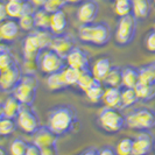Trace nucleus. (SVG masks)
<instances>
[{
    "label": "nucleus",
    "mask_w": 155,
    "mask_h": 155,
    "mask_svg": "<svg viewBox=\"0 0 155 155\" xmlns=\"http://www.w3.org/2000/svg\"><path fill=\"white\" fill-rule=\"evenodd\" d=\"M96 79H97V78H94V76L92 75V71H91V70H89V69L81 70L77 86L82 90V91L85 92Z\"/></svg>",
    "instance_id": "2f4dec72"
},
{
    "label": "nucleus",
    "mask_w": 155,
    "mask_h": 155,
    "mask_svg": "<svg viewBox=\"0 0 155 155\" xmlns=\"http://www.w3.org/2000/svg\"><path fill=\"white\" fill-rule=\"evenodd\" d=\"M16 124L22 132L31 135L41 126L38 113L31 107V105L27 104H22V107L16 117Z\"/></svg>",
    "instance_id": "6e6552de"
},
{
    "label": "nucleus",
    "mask_w": 155,
    "mask_h": 155,
    "mask_svg": "<svg viewBox=\"0 0 155 155\" xmlns=\"http://www.w3.org/2000/svg\"><path fill=\"white\" fill-rule=\"evenodd\" d=\"M116 148L111 147L109 145H105L99 149V155H116Z\"/></svg>",
    "instance_id": "37998d69"
},
{
    "label": "nucleus",
    "mask_w": 155,
    "mask_h": 155,
    "mask_svg": "<svg viewBox=\"0 0 155 155\" xmlns=\"http://www.w3.org/2000/svg\"><path fill=\"white\" fill-rule=\"evenodd\" d=\"M99 13V2L97 0H84L77 9V19L81 23L94 22Z\"/></svg>",
    "instance_id": "9b49d317"
},
{
    "label": "nucleus",
    "mask_w": 155,
    "mask_h": 155,
    "mask_svg": "<svg viewBox=\"0 0 155 155\" xmlns=\"http://www.w3.org/2000/svg\"><path fill=\"white\" fill-rule=\"evenodd\" d=\"M154 2H155V0H154Z\"/></svg>",
    "instance_id": "4d7b16f0"
},
{
    "label": "nucleus",
    "mask_w": 155,
    "mask_h": 155,
    "mask_svg": "<svg viewBox=\"0 0 155 155\" xmlns=\"http://www.w3.org/2000/svg\"><path fill=\"white\" fill-rule=\"evenodd\" d=\"M139 82L155 85V62L139 68Z\"/></svg>",
    "instance_id": "b1692460"
},
{
    "label": "nucleus",
    "mask_w": 155,
    "mask_h": 155,
    "mask_svg": "<svg viewBox=\"0 0 155 155\" xmlns=\"http://www.w3.org/2000/svg\"><path fill=\"white\" fill-rule=\"evenodd\" d=\"M2 42V38H1V34H0V43Z\"/></svg>",
    "instance_id": "603ef678"
},
{
    "label": "nucleus",
    "mask_w": 155,
    "mask_h": 155,
    "mask_svg": "<svg viewBox=\"0 0 155 155\" xmlns=\"http://www.w3.org/2000/svg\"><path fill=\"white\" fill-rule=\"evenodd\" d=\"M7 1H23V0H7Z\"/></svg>",
    "instance_id": "3c124183"
},
{
    "label": "nucleus",
    "mask_w": 155,
    "mask_h": 155,
    "mask_svg": "<svg viewBox=\"0 0 155 155\" xmlns=\"http://www.w3.org/2000/svg\"><path fill=\"white\" fill-rule=\"evenodd\" d=\"M114 13L117 15L124 16L132 13V0H114Z\"/></svg>",
    "instance_id": "72a5a7b5"
},
{
    "label": "nucleus",
    "mask_w": 155,
    "mask_h": 155,
    "mask_svg": "<svg viewBox=\"0 0 155 155\" xmlns=\"http://www.w3.org/2000/svg\"><path fill=\"white\" fill-rule=\"evenodd\" d=\"M18 23L20 29L23 31H34L35 27V19H34V13L31 14H25V15L20 16L18 19Z\"/></svg>",
    "instance_id": "e433bc0d"
},
{
    "label": "nucleus",
    "mask_w": 155,
    "mask_h": 155,
    "mask_svg": "<svg viewBox=\"0 0 155 155\" xmlns=\"http://www.w3.org/2000/svg\"><path fill=\"white\" fill-rule=\"evenodd\" d=\"M154 148V140L149 133H141L133 139V155L148 154Z\"/></svg>",
    "instance_id": "2eb2a0df"
},
{
    "label": "nucleus",
    "mask_w": 155,
    "mask_h": 155,
    "mask_svg": "<svg viewBox=\"0 0 155 155\" xmlns=\"http://www.w3.org/2000/svg\"><path fill=\"white\" fill-rule=\"evenodd\" d=\"M42 48L40 46L38 38L33 31L28 34L22 40V57L23 60H39L42 53Z\"/></svg>",
    "instance_id": "4468645a"
},
{
    "label": "nucleus",
    "mask_w": 155,
    "mask_h": 155,
    "mask_svg": "<svg viewBox=\"0 0 155 155\" xmlns=\"http://www.w3.org/2000/svg\"><path fill=\"white\" fill-rule=\"evenodd\" d=\"M82 0H68V2L70 4H77V2H81Z\"/></svg>",
    "instance_id": "8fccbe9b"
},
{
    "label": "nucleus",
    "mask_w": 155,
    "mask_h": 155,
    "mask_svg": "<svg viewBox=\"0 0 155 155\" xmlns=\"http://www.w3.org/2000/svg\"><path fill=\"white\" fill-rule=\"evenodd\" d=\"M22 70L21 65L15 63L14 65L9 67L7 69L1 70L0 74V90L11 92L14 90V87L18 85L20 79L22 77Z\"/></svg>",
    "instance_id": "1a4fd4ad"
},
{
    "label": "nucleus",
    "mask_w": 155,
    "mask_h": 155,
    "mask_svg": "<svg viewBox=\"0 0 155 155\" xmlns=\"http://www.w3.org/2000/svg\"><path fill=\"white\" fill-rule=\"evenodd\" d=\"M34 19H35V27L39 29H50V20L51 13H49L43 7L34 11Z\"/></svg>",
    "instance_id": "393cba45"
},
{
    "label": "nucleus",
    "mask_w": 155,
    "mask_h": 155,
    "mask_svg": "<svg viewBox=\"0 0 155 155\" xmlns=\"http://www.w3.org/2000/svg\"><path fill=\"white\" fill-rule=\"evenodd\" d=\"M103 82L105 83L106 86L119 87L121 85V68H119L117 65H112L109 74L106 75V77Z\"/></svg>",
    "instance_id": "c756f323"
},
{
    "label": "nucleus",
    "mask_w": 155,
    "mask_h": 155,
    "mask_svg": "<svg viewBox=\"0 0 155 155\" xmlns=\"http://www.w3.org/2000/svg\"><path fill=\"white\" fill-rule=\"evenodd\" d=\"M79 74H81V70L67 65L62 70L63 79H64V83L67 84V86H77Z\"/></svg>",
    "instance_id": "7c9ffc66"
},
{
    "label": "nucleus",
    "mask_w": 155,
    "mask_h": 155,
    "mask_svg": "<svg viewBox=\"0 0 155 155\" xmlns=\"http://www.w3.org/2000/svg\"><path fill=\"white\" fill-rule=\"evenodd\" d=\"M75 38L70 34H54V38L50 45V49H53L56 51L60 56H62L63 58L67 57V55L70 53V50L76 46L75 45Z\"/></svg>",
    "instance_id": "f8f14e48"
},
{
    "label": "nucleus",
    "mask_w": 155,
    "mask_h": 155,
    "mask_svg": "<svg viewBox=\"0 0 155 155\" xmlns=\"http://www.w3.org/2000/svg\"><path fill=\"white\" fill-rule=\"evenodd\" d=\"M139 101V97L134 87H124L121 90V109L131 107Z\"/></svg>",
    "instance_id": "c85d7f7f"
},
{
    "label": "nucleus",
    "mask_w": 155,
    "mask_h": 155,
    "mask_svg": "<svg viewBox=\"0 0 155 155\" xmlns=\"http://www.w3.org/2000/svg\"><path fill=\"white\" fill-rule=\"evenodd\" d=\"M5 117V112H4V106H2V104H0V119L1 118H4Z\"/></svg>",
    "instance_id": "de8ad7c7"
},
{
    "label": "nucleus",
    "mask_w": 155,
    "mask_h": 155,
    "mask_svg": "<svg viewBox=\"0 0 155 155\" xmlns=\"http://www.w3.org/2000/svg\"><path fill=\"white\" fill-rule=\"evenodd\" d=\"M150 12V0H132V14L137 20H145Z\"/></svg>",
    "instance_id": "4be33fe9"
},
{
    "label": "nucleus",
    "mask_w": 155,
    "mask_h": 155,
    "mask_svg": "<svg viewBox=\"0 0 155 155\" xmlns=\"http://www.w3.org/2000/svg\"><path fill=\"white\" fill-rule=\"evenodd\" d=\"M29 1H31L34 6H36V7H42L46 4L47 0H29Z\"/></svg>",
    "instance_id": "49530a36"
},
{
    "label": "nucleus",
    "mask_w": 155,
    "mask_h": 155,
    "mask_svg": "<svg viewBox=\"0 0 155 155\" xmlns=\"http://www.w3.org/2000/svg\"><path fill=\"white\" fill-rule=\"evenodd\" d=\"M58 135L51 131L48 125L47 126H40L39 128L33 133V141L36 146H39L41 149L48 147H56L57 146Z\"/></svg>",
    "instance_id": "9d476101"
},
{
    "label": "nucleus",
    "mask_w": 155,
    "mask_h": 155,
    "mask_svg": "<svg viewBox=\"0 0 155 155\" xmlns=\"http://www.w3.org/2000/svg\"><path fill=\"white\" fill-rule=\"evenodd\" d=\"M0 74H1V70H0Z\"/></svg>",
    "instance_id": "6e6d98bb"
},
{
    "label": "nucleus",
    "mask_w": 155,
    "mask_h": 155,
    "mask_svg": "<svg viewBox=\"0 0 155 155\" xmlns=\"http://www.w3.org/2000/svg\"><path fill=\"white\" fill-rule=\"evenodd\" d=\"M6 154H7V150H6L4 147L0 146V155H6Z\"/></svg>",
    "instance_id": "09e8293b"
},
{
    "label": "nucleus",
    "mask_w": 155,
    "mask_h": 155,
    "mask_svg": "<svg viewBox=\"0 0 155 155\" xmlns=\"http://www.w3.org/2000/svg\"><path fill=\"white\" fill-rule=\"evenodd\" d=\"M139 83V68L125 65L121 68V85L124 87H135Z\"/></svg>",
    "instance_id": "6ab92c4d"
},
{
    "label": "nucleus",
    "mask_w": 155,
    "mask_h": 155,
    "mask_svg": "<svg viewBox=\"0 0 155 155\" xmlns=\"http://www.w3.org/2000/svg\"><path fill=\"white\" fill-rule=\"evenodd\" d=\"M77 123V111L69 104L54 106L48 113V127L58 137L71 132Z\"/></svg>",
    "instance_id": "f257e3e1"
},
{
    "label": "nucleus",
    "mask_w": 155,
    "mask_h": 155,
    "mask_svg": "<svg viewBox=\"0 0 155 155\" xmlns=\"http://www.w3.org/2000/svg\"><path fill=\"white\" fill-rule=\"evenodd\" d=\"M2 106H4L5 117L12 118V119H16V117L19 114L20 110L22 107V103L12 93L11 96H8L7 98H6V101H4Z\"/></svg>",
    "instance_id": "412c9836"
},
{
    "label": "nucleus",
    "mask_w": 155,
    "mask_h": 155,
    "mask_svg": "<svg viewBox=\"0 0 155 155\" xmlns=\"http://www.w3.org/2000/svg\"><path fill=\"white\" fill-rule=\"evenodd\" d=\"M18 124L15 123V119L4 117L0 119V135L2 137H8L12 135L15 132Z\"/></svg>",
    "instance_id": "473e14b6"
},
{
    "label": "nucleus",
    "mask_w": 155,
    "mask_h": 155,
    "mask_svg": "<svg viewBox=\"0 0 155 155\" xmlns=\"http://www.w3.org/2000/svg\"><path fill=\"white\" fill-rule=\"evenodd\" d=\"M154 31H155V25H154Z\"/></svg>",
    "instance_id": "5fc2aeb1"
},
{
    "label": "nucleus",
    "mask_w": 155,
    "mask_h": 155,
    "mask_svg": "<svg viewBox=\"0 0 155 155\" xmlns=\"http://www.w3.org/2000/svg\"><path fill=\"white\" fill-rule=\"evenodd\" d=\"M82 154H86V155H99V149L96 147H87L86 149H84L82 152Z\"/></svg>",
    "instance_id": "a18cd8bd"
},
{
    "label": "nucleus",
    "mask_w": 155,
    "mask_h": 155,
    "mask_svg": "<svg viewBox=\"0 0 155 155\" xmlns=\"http://www.w3.org/2000/svg\"><path fill=\"white\" fill-rule=\"evenodd\" d=\"M105 89L101 86V82L96 79L92 84L90 85V87L85 91V94L87 97V99L91 101L92 104H98L103 101V94H104Z\"/></svg>",
    "instance_id": "5701e85b"
},
{
    "label": "nucleus",
    "mask_w": 155,
    "mask_h": 155,
    "mask_svg": "<svg viewBox=\"0 0 155 155\" xmlns=\"http://www.w3.org/2000/svg\"><path fill=\"white\" fill-rule=\"evenodd\" d=\"M16 62L15 56L6 45L0 43V70H5L14 65Z\"/></svg>",
    "instance_id": "a878e982"
},
{
    "label": "nucleus",
    "mask_w": 155,
    "mask_h": 155,
    "mask_svg": "<svg viewBox=\"0 0 155 155\" xmlns=\"http://www.w3.org/2000/svg\"><path fill=\"white\" fill-rule=\"evenodd\" d=\"M98 124L104 131L109 133L120 132L125 126V117L120 113L119 109L105 106L98 114Z\"/></svg>",
    "instance_id": "39448f33"
},
{
    "label": "nucleus",
    "mask_w": 155,
    "mask_h": 155,
    "mask_svg": "<svg viewBox=\"0 0 155 155\" xmlns=\"http://www.w3.org/2000/svg\"><path fill=\"white\" fill-rule=\"evenodd\" d=\"M28 143L29 142L25 141L21 138H15L12 140V142L9 145V152L13 155H26Z\"/></svg>",
    "instance_id": "c9c22d12"
},
{
    "label": "nucleus",
    "mask_w": 155,
    "mask_h": 155,
    "mask_svg": "<svg viewBox=\"0 0 155 155\" xmlns=\"http://www.w3.org/2000/svg\"><path fill=\"white\" fill-rule=\"evenodd\" d=\"M116 152L119 155H130L133 152V139L131 138H123L118 141L116 146Z\"/></svg>",
    "instance_id": "4c0bfd02"
},
{
    "label": "nucleus",
    "mask_w": 155,
    "mask_h": 155,
    "mask_svg": "<svg viewBox=\"0 0 155 155\" xmlns=\"http://www.w3.org/2000/svg\"><path fill=\"white\" fill-rule=\"evenodd\" d=\"M111 58H110L109 56H101L99 58H97L92 64V75L94 76V78H97L98 81H101L103 82L105 77H106V75L109 74L110 69H111V67H112V64H111Z\"/></svg>",
    "instance_id": "dca6fc26"
},
{
    "label": "nucleus",
    "mask_w": 155,
    "mask_h": 155,
    "mask_svg": "<svg viewBox=\"0 0 155 155\" xmlns=\"http://www.w3.org/2000/svg\"><path fill=\"white\" fill-rule=\"evenodd\" d=\"M7 18H8V14H7V9H6V4H2L0 1V23L2 22V21H5Z\"/></svg>",
    "instance_id": "c03bdc74"
},
{
    "label": "nucleus",
    "mask_w": 155,
    "mask_h": 155,
    "mask_svg": "<svg viewBox=\"0 0 155 155\" xmlns=\"http://www.w3.org/2000/svg\"><path fill=\"white\" fill-rule=\"evenodd\" d=\"M39 81L35 75H22L20 82L12 91L22 104L33 105L38 96Z\"/></svg>",
    "instance_id": "20e7f679"
},
{
    "label": "nucleus",
    "mask_w": 155,
    "mask_h": 155,
    "mask_svg": "<svg viewBox=\"0 0 155 155\" xmlns=\"http://www.w3.org/2000/svg\"><path fill=\"white\" fill-rule=\"evenodd\" d=\"M67 27H68V18L62 9L51 13L50 31H53V34H62L67 29Z\"/></svg>",
    "instance_id": "aec40b11"
},
{
    "label": "nucleus",
    "mask_w": 155,
    "mask_h": 155,
    "mask_svg": "<svg viewBox=\"0 0 155 155\" xmlns=\"http://www.w3.org/2000/svg\"><path fill=\"white\" fill-rule=\"evenodd\" d=\"M68 4V0H47L46 4L42 6L49 13H54L57 11H61Z\"/></svg>",
    "instance_id": "ea45409f"
},
{
    "label": "nucleus",
    "mask_w": 155,
    "mask_h": 155,
    "mask_svg": "<svg viewBox=\"0 0 155 155\" xmlns=\"http://www.w3.org/2000/svg\"><path fill=\"white\" fill-rule=\"evenodd\" d=\"M19 31H20L19 23L14 20L6 19L5 21L0 23V34H1L2 41H6V42L14 41L18 38Z\"/></svg>",
    "instance_id": "f3484780"
},
{
    "label": "nucleus",
    "mask_w": 155,
    "mask_h": 155,
    "mask_svg": "<svg viewBox=\"0 0 155 155\" xmlns=\"http://www.w3.org/2000/svg\"><path fill=\"white\" fill-rule=\"evenodd\" d=\"M125 123L127 127L135 131H149L155 127V111L148 107L133 110L125 116Z\"/></svg>",
    "instance_id": "7ed1b4c3"
},
{
    "label": "nucleus",
    "mask_w": 155,
    "mask_h": 155,
    "mask_svg": "<svg viewBox=\"0 0 155 155\" xmlns=\"http://www.w3.org/2000/svg\"><path fill=\"white\" fill-rule=\"evenodd\" d=\"M47 85L51 91H63L68 86L64 83V79L62 76V71L49 74L47 78Z\"/></svg>",
    "instance_id": "cd10ccee"
},
{
    "label": "nucleus",
    "mask_w": 155,
    "mask_h": 155,
    "mask_svg": "<svg viewBox=\"0 0 155 155\" xmlns=\"http://www.w3.org/2000/svg\"><path fill=\"white\" fill-rule=\"evenodd\" d=\"M65 64H67L65 58H63L62 56H60L50 48L43 50L39 57L40 70L47 75L62 71L65 68Z\"/></svg>",
    "instance_id": "0eeeda50"
},
{
    "label": "nucleus",
    "mask_w": 155,
    "mask_h": 155,
    "mask_svg": "<svg viewBox=\"0 0 155 155\" xmlns=\"http://www.w3.org/2000/svg\"><path fill=\"white\" fill-rule=\"evenodd\" d=\"M26 155H41V148L36 146L34 142L28 143V147L26 150Z\"/></svg>",
    "instance_id": "79ce46f5"
},
{
    "label": "nucleus",
    "mask_w": 155,
    "mask_h": 155,
    "mask_svg": "<svg viewBox=\"0 0 155 155\" xmlns=\"http://www.w3.org/2000/svg\"><path fill=\"white\" fill-rule=\"evenodd\" d=\"M8 18L12 19H19L23 15V6L22 1H7L6 4Z\"/></svg>",
    "instance_id": "f704fd0d"
},
{
    "label": "nucleus",
    "mask_w": 155,
    "mask_h": 155,
    "mask_svg": "<svg viewBox=\"0 0 155 155\" xmlns=\"http://www.w3.org/2000/svg\"><path fill=\"white\" fill-rule=\"evenodd\" d=\"M78 38L84 43L103 47L106 46L111 40V29L105 21L82 23L78 28Z\"/></svg>",
    "instance_id": "f03ea898"
},
{
    "label": "nucleus",
    "mask_w": 155,
    "mask_h": 155,
    "mask_svg": "<svg viewBox=\"0 0 155 155\" xmlns=\"http://www.w3.org/2000/svg\"><path fill=\"white\" fill-rule=\"evenodd\" d=\"M101 101L105 104V106L121 109V90L119 87L107 86V89L104 91Z\"/></svg>",
    "instance_id": "a211bd4d"
},
{
    "label": "nucleus",
    "mask_w": 155,
    "mask_h": 155,
    "mask_svg": "<svg viewBox=\"0 0 155 155\" xmlns=\"http://www.w3.org/2000/svg\"><path fill=\"white\" fill-rule=\"evenodd\" d=\"M137 33V19L131 14L120 16L114 31V40L119 46H128L132 43Z\"/></svg>",
    "instance_id": "423d86ee"
},
{
    "label": "nucleus",
    "mask_w": 155,
    "mask_h": 155,
    "mask_svg": "<svg viewBox=\"0 0 155 155\" xmlns=\"http://www.w3.org/2000/svg\"><path fill=\"white\" fill-rule=\"evenodd\" d=\"M134 89H135V92L139 97V101H149L155 97V85L139 82Z\"/></svg>",
    "instance_id": "bb28decb"
},
{
    "label": "nucleus",
    "mask_w": 155,
    "mask_h": 155,
    "mask_svg": "<svg viewBox=\"0 0 155 155\" xmlns=\"http://www.w3.org/2000/svg\"><path fill=\"white\" fill-rule=\"evenodd\" d=\"M145 46H146L148 51H150V53L155 54V31L154 29H153L152 31H149L148 35L146 36Z\"/></svg>",
    "instance_id": "a19ab883"
},
{
    "label": "nucleus",
    "mask_w": 155,
    "mask_h": 155,
    "mask_svg": "<svg viewBox=\"0 0 155 155\" xmlns=\"http://www.w3.org/2000/svg\"><path fill=\"white\" fill-rule=\"evenodd\" d=\"M39 68V60H23L21 70L23 75H36Z\"/></svg>",
    "instance_id": "58836bf2"
},
{
    "label": "nucleus",
    "mask_w": 155,
    "mask_h": 155,
    "mask_svg": "<svg viewBox=\"0 0 155 155\" xmlns=\"http://www.w3.org/2000/svg\"><path fill=\"white\" fill-rule=\"evenodd\" d=\"M67 65L78 70L89 69V53L81 47L75 46L65 57Z\"/></svg>",
    "instance_id": "ddd939ff"
},
{
    "label": "nucleus",
    "mask_w": 155,
    "mask_h": 155,
    "mask_svg": "<svg viewBox=\"0 0 155 155\" xmlns=\"http://www.w3.org/2000/svg\"><path fill=\"white\" fill-rule=\"evenodd\" d=\"M154 149H155V142H154Z\"/></svg>",
    "instance_id": "864d4df0"
}]
</instances>
